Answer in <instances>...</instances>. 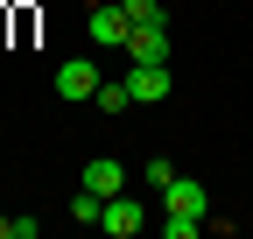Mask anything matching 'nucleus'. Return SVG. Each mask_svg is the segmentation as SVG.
Here are the masks:
<instances>
[{"mask_svg": "<svg viewBox=\"0 0 253 239\" xmlns=\"http://www.w3.org/2000/svg\"><path fill=\"white\" fill-rule=\"evenodd\" d=\"M126 56H134V64H169V21H134Z\"/></svg>", "mask_w": 253, "mask_h": 239, "instance_id": "nucleus-4", "label": "nucleus"}, {"mask_svg": "<svg viewBox=\"0 0 253 239\" xmlns=\"http://www.w3.org/2000/svg\"><path fill=\"white\" fill-rule=\"evenodd\" d=\"M162 232H169V239H197L204 218H176V211H162Z\"/></svg>", "mask_w": 253, "mask_h": 239, "instance_id": "nucleus-11", "label": "nucleus"}, {"mask_svg": "<svg viewBox=\"0 0 253 239\" xmlns=\"http://www.w3.org/2000/svg\"><path fill=\"white\" fill-rule=\"evenodd\" d=\"M141 176H148V190H155V197H162V190L176 183V176H183V169H176L169 155H155V162H141Z\"/></svg>", "mask_w": 253, "mask_h": 239, "instance_id": "nucleus-8", "label": "nucleus"}, {"mask_svg": "<svg viewBox=\"0 0 253 239\" xmlns=\"http://www.w3.org/2000/svg\"><path fill=\"white\" fill-rule=\"evenodd\" d=\"M7 232H14V218H0V239H7Z\"/></svg>", "mask_w": 253, "mask_h": 239, "instance_id": "nucleus-13", "label": "nucleus"}, {"mask_svg": "<svg viewBox=\"0 0 253 239\" xmlns=\"http://www.w3.org/2000/svg\"><path fill=\"white\" fill-rule=\"evenodd\" d=\"M126 106H134V92H126V78H120V84H99V113H126Z\"/></svg>", "mask_w": 253, "mask_h": 239, "instance_id": "nucleus-10", "label": "nucleus"}, {"mask_svg": "<svg viewBox=\"0 0 253 239\" xmlns=\"http://www.w3.org/2000/svg\"><path fill=\"white\" fill-rule=\"evenodd\" d=\"M126 92H134V106H162L169 99V64H134L126 71Z\"/></svg>", "mask_w": 253, "mask_h": 239, "instance_id": "nucleus-6", "label": "nucleus"}, {"mask_svg": "<svg viewBox=\"0 0 253 239\" xmlns=\"http://www.w3.org/2000/svg\"><path fill=\"white\" fill-rule=\"evenodd\" d=\"M84 190H91V197H120V190H126V169H120L113 155H99V162H84Z\"/></svg>", "mask_w": 253, "mask_h": 239, "instance_id": "nucleus-7", "label": "nucleus"}, {"mask_svg": "<svg viewBox=\"0 0 253 239\" xmlns=\"http://www.w3.org/2000/svg\"><path fill=\"white\" fill-rule=\"evenodd\" d=\"M99 211H106V197H91V190L71 197V218H78V225H99Z\"/></svg>", "mask_w": 253, "mask_h": 239, "instance_id": "nucleus-9", "label": "nucleus"}, {"mask_svg": "<svg viewBox=\"0 0 253 239\" xmlns=\"http://www.w3.org/2000/svg\"><path fill=\"white\" fill-rule=\"evenodd\" d=\"M99 64L91 56H71V64H56V99H99Z\"/></svg>", "mask_w": 253, "mask_h": 239, "instance_id": "nucleus-3", "label": "nucleus"}, {"mask_svg": "<svg viewBox=\"0 0 253 239\" xmlns=\"http://www.w3.org/2000/svg\"><path fill=\"white\" fill-rule=\"evenodd\" d=\"M84 28L99 49H126V36H134V21H126L120 0H84Z\"/></svg>", "mask_w": 253, "mask_h": 239, "instance_id": "nucleus-1", "label": "nucleus"}, {"mask_svg": "<svg viewBox=\"0 0 253 239\" xmlns=\"http://www.w3.org/2000/svg\"><path fill=\"white\" fill-rule=\"evenodd\" d=\"M120 7H126V21H169L162 0H120Z\"/></svg>", "mask_w": 253, "mask_h": 239, "instance_id": "nucleus-12", "label": "nucleus"}, {"mask_svg": "<svg viewBox=\"0 0 253 239\" xmlns=\"http://www.w3.org/2000/svg\"><path fill=\"white\" fill-rule=\"evenodd\" d=\"M162 211H176V218H204V211H211V190L197 183V176H176V183L162 190Z\"/></svg>", "mask_w": 253, "mask_h": 239, "instance_id": "nucleus-5", "label": "nucleus"}, {"mask_svg": "<svg viewBox=\"0 0 253 239\" xmlns=\"http://www.w3.org/2000/svg\"><path fill=\"white\" fill-rule=\"evenodd\" d=\"M148 225V204L134 197V190H120V197H106V211H99V232H113V239H134Z\"/></svg>", "mask_w": 253, "mask_h": 239, "instance_id": "nucleus-2", "label": "nucleus"}]
</instances>
